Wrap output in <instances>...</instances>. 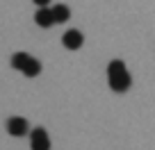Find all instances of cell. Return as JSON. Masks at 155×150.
<instances>
[{
    "label": "cell",
    "mask_w": 155,
    "mask_h": 150,
    "mask_svg": "<svg viewBox=\"0 0 155 150\" xmlns=\"http://www.w3.org/2000/svg\"><path fill=\"white\" fill-rule=\"evenodd\" d=\"M107 80H110V89L116 93H123L130 89L132 84V78L130 73H128L126 64L121 62V59H112L110 66H107Z\"/></svg>",
    "instance_id": "6da1fadb"
},
{
    "label": "cell",
    "mask_w": 155,
    "mask_h": 150,
    "mask_svg": "<svg viewBox=\"0 0 155 150\" xmlns=\"http://www.w3.org/2000/svg\"><path fill=\"white\" fill-rule=\"evenodd\" d=\"M30 148L32 150H50V136L44 127H34L30 132Z\"/></svg>",
    "instance_id": "7a4b0ae2"
},
{
    "label": "cell",
    "mask_w": 155,
    "mask_h": 150,
    "mask_svg": "<svg viewBox=\"0 0 155 150\" xmlns=\"http://www.w3.org/2000/svg\"><path fill=\"white\" fill-rule=\"evenodd\" d=\"M7 132H9L12 136H25L30 132V123L25 121L23 116H12V118H7Z\"/></svg>",
    "instance_id": "3957f363"
},
{
    "label": "cell",
    "mask_w": 155,
    "mask_h": 150,
    "mask_svg": "<svg viewBox=\"0 0 155 150\" xmlns=\"http://www.w3.org/2000/svg\"><path fill=\"white\" fill-rule=\"evenodd\" d=\"M62 43H64V48H68V50H78L84 43V37H82L80 30H66V32L62 34Z\"/></svg>",
    "instance_id": "277c9868"
},
{
    "label": "cell",
    "mask_w": 155,
    "mask_h": 150,
    "mask_svg": "<svg viewBox=\"0 0 155 150\" xmlns=\"http://www.w3.org/2000/svg\"><path fill=\"white\" fill-rule=\"evenodd\" d=\"M34 21H37V25H41V27H50V25L55 23L53 7H39L37 14H34Z\"/></svg>",
    "instance_id": "5b68a950"
},
{
    "label": "cell",
    "mask_w": 155,
    "mask_h": 150,
    "mask_svg": "<svg viewBox=\"0 0 155 150\" xmlns=\"http://www.w3.org/2000/svg\"><path fill=\"white\" fill-rule=\"evenodd\" d=\"M30 59H32V55H28V53H16V55H12V68H14V71H23V68L28 66Z\"/></svg>",
    "instance_id": "8992f818"
},
{
    "label": "cell",
    "mask_w": 155,
    "mask_h": 150,
    "mask_svg": "<svg viewBox=\"0 0 155 150\" xmlns=\"http://www.w3.org/2000/svg\"><path fill=\"white\" fill-rule=\"evenodd\" d=\"M53 16H55V23H66L68 16H71V11H68L66 5H55L53 7Z\"/></svg>",
    "instance_id": "52a82bcc"
},
{
    "label": "cell",
    "mask_w": 155,
    "mask_h": 150,
    "mask_svg": "<svg viewBox=\"0 0 155 150\" xmlns=\"http://www.w3.org/2000/svg\"><path fill=\"white\" fill-rule=\"evenodd\" d=\"M23 73H25V75H28V78H37L39 73H41V62L32 57V59H30V62H28V66L23 68Z\"/></svg>",
    "instance_id": "ba28073f"
},
{
    "label": "cell",
    "mask_w": 155,
    "mask_h": 150,
    "mask_svg": "<svg viewBox=\"0 0 155 150\" xmlns=\"http://www.w3.org/2000/svg\"><path fill=\"white\" fill-rule=\"evenodd\" d=\"M34 5H37V7H48L50 0H34Z\"/></svg>",
    "instance_id": "9c48e42d"
}]
</instances>
